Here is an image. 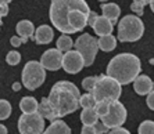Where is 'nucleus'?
<instances>
[{
	"instance_id": "2",
	"label": "nucleus",
	"mask_w": 154,
	"mask_h": 134,
	"mask_svg": "<svg viewBox=\"0 0 154 134\" xmlns=\"http://www.w3.org/2000/svg\"><path fill=\"white\" fill-rule=\"evenodd\" d=\"M81 93L74 83L68 80H60L51 87L50 94L47 97L50 105L58 118L75 112L79 108Z\"/></svg>"
},
{
	"instance_id": "4",
	"label": "nucleus",
	"mask_w": 154,
	"mask_h": 134,
	"mask_svg": "<svg viewBox=\"0 0 154 134\" xmlns=\"http://www.w3.org/2000/svg\"><path fill=\"white\" fill-rule=\"evenodd\" d=\"M92 94H93L96 103H101V101H108V103L118 101L119 95H121V85L117 80H114L112 78L107 76V75H101L97 79L96 86H94Z\"/></svg>"
},
{
	"instance_id": "15",
	"label": "nucleus",
	"mask_w": 154,
	"mask_h": 134,
	"mask_svg": "<svg viewBox=\"0 0 154 134\" xmlns=\"http://www.w3.org/2000/svg\"><path fill=\"white\" fill-rule=\"evenodd\" d=\"M101 11H103V17H106L108 21H111L112 25L117 24L118 17L121 14V8H119L118 4H115V3L101 4Z\"/></svg>"
},
{
	"instance_id": "34",
	"label": "nucleus",
	"mask_w": 154,
	"mask_h": 134,
	"mask_svg": "<svg viewBox=\"0 0 154 134\" xmlns=\"http://www.w3.org/2000/svg\"><path fill=\"white\" fill-rule=\"evenodd\" d=\"M107 134H131V133L124 127H117V129H111Z\"/></svg>"
},
{
	"instance_id": "8",
	"label": "nucleus",
	"mask_w": 154,
	"mask_h": 134,
	"mask_svg": "<svg viewBox=\"0 0 154 134\" xmlns=\"http://www.w3.org/2000/svg\"><path fill=\"white\" fill-rule=\"evenodd\" d=\"M20 134H43L45 119L39 113H22L18 119Z\"/></svg>"
},
{
	"instance_id": "9",
	"label": "nucleus",
	"mask_w": 154,
	"mask_h": 134,
	"mask_svg": "<svg viewBox=\"0 0 154 134\" xmlns=\"http://www.w3.org/2000/svg\"><path fill=\"white\" fill-rule=\"evenodd\" d=\"M101 123L104 126H107L108 129H117L121 127L125 123L126 120V109L124 104H121L119 101H112L110 103V109L106 116L100 118Z\"/></svg>"
},
{
	"instance_id": "23",
	"label": "nucleus",
	"mask_w": 154,
	"mask_h": 134,
	"mask_svg": "<svg viewBox=\"0 0 154 134\" xmlns=\"http://www.w3.org/2000/svg\"><path fill=\"white\" fill-rule=\"evenodd\" d=\"M96 104L97 103H96V100H94L92 93H85V94H82L81 98H79V106H82L83 109H86V108H94Z\"/></svg>"
},
{
	"instance_id": "27",
	"label": "nucleus",
	"mask_w": 154,
	"mask_h": 134,
	"mask_svg": "<svg viewBox=\"0 0 154 134\" xmlns=\"http://www.w3.org/2000/svg\"><path fill=\"white\" fill-rule=\"evenodd\" d=\"M139 134H154V122L153 120H144L139 126Z\"/></svg>"
},
{
	"instance_id": "42",
	"label": "nucleus",
	"mask_w": 154,
	"mask_h": 134,
	"mask_svg": "<svg viewBox=\"0 0 154 134\" xmlns=\"http://www.w3.org/2000/svg\"><path fill=\"white\" fill-rule=\"evenodd\" d=\"M0 26H2V18H0Z\"/></svg>"
},
{
	"instance_id": "25",
	"label": "nucleus",
	"mask_w": 154,
	"mask_h": 134,
	"mask_svg": "<svg viewBox=\"0 0 154 134\" xmlns=\"http://www.w3.org/2000/svg\"><path fill=\"white\" fill-rule=\"evenodd\" d=\"M149 3H150V0H133L131 4V8L133 13H136V15H143L144 6Z\"/></svg>"
},
{
	"instance_id": "5",
	"label": "nucleus",
	"mask_w": 154,
	"mask_h": 134,
	"mask_svg": "<svg viewBox=\"0 0 154 134\" xmlns=\"http://www.w3.org/2000/svg\"><path fill=\"white\" fill-rule=\"evenodd\" d=\"M144 25L137 15H125L118 22L119 42H136L143 36Z\"/></svg>"
},
{
	"instance_id": "22",
	"label": "nucleus",
	"mask_w": 154,
	"mask_h": 134,
	"mask_svg": "<svg viewBox=\"0 0 154 134\" xmlns=\"http://www.w3.org/2000/svg\"><path fill=\"white\" fill-rule=\"evenodd\" d=\"M74 46V42L68 35H61L57 40V50H60L61 53H68Z\"/></svg>"
},
{
	"instance_id": "10",
	"label": "nucleus",
	"mask_w": 154,
	"mask_h": 134,
	"mask_svg": "<svg viewBox=\"0 0 154 134\" xmlns=\"http://www.w3.org/2000/svg\"><path fill=\"white\" fill-rule=\"evenodd\" d=\"M40 65L46 71H58L63 67V53L57 49L46 50L40 57Z\"/></svg>"
},
{
	"instance_id": "32",
	"label": "nucleus",
	"mask_w": 154,
	"mask_h": 134,
	"mask_svg": "<svg viewBox=\"0 0 154 134\" xmlns=\"http://www.w3.org/2000/svg\"><path fill=\"white\" fill-rule=\"evenodd\" d=\"M94 127H96V130H97V133H99V134H103V133L107 134V133H108V130H110V129H108L107 126H104V124L101 123V122H100V123L97 122V123L94 124Z\"/></svg>"
},
{
	"instance_id": "14",
	"label": "nucleus",
	"mask_w": 154,
	"mask_h": 134,
	"mask_svg": "<svg viewBox=\"0 0 154 134\" xmlns=\"http://www.w3.org/2000/svg\"><path fill=\"white\" fill-rule=\"evenodd\" d=\"M53 37L54 32L51 29V26H49V25H40L35 31V35H33V40L38 44H47V43H50L53 40Z\"/></svg>"
},
{
	"instance_id": "16",
	"label": "nucleus",
	"mask_w": 154,
	"mask_h": 134,
	"mask_svg": "<svg viewBox=\"0 0 154 134\" xmlns=\"http://www.w3.org/2000/svg\"><path fill=\"white\" fill-rule=\"evenodd\" d=\"M38 113H39L43 119H47V120H50V122L57 120V115H56L53 106L50 105V103H49V100L46 97L40 100V104L38 106Z\"/></svg>"
},
{
	"instance_id": "40",
	"label": "nucleus",
	"mask_w": 154,
	"mask_h": 134,
	"mask_svg": "<svg viewBox=\"0 0 154 134\" xmlns=\"http://www.w3.org/2000/svg\"><path fill=\"white\" fill-rule=\"evenodd\" d=\"M149 4H150V7H151V11L154 13V0H150V3Z\"/></svg>"
},
{
	"instance_id": "12",
	"label": "nucleus",
	"mask_w": 154,
	"mask_h": 134,
	"mask_svg": "<svg viewBox=\"0 0 154 134\" xmlns=\"http://www.w3.org/2000/svg\"><path fill=\"white\" fill-rule=\"evenodd\" d=\"M133 88L139 95H149L154 88V82L147 75H139L133 82Z\"/></svg>"
},
{
	"instance_id": "28",
	"label": "nucleus",
	"mask_w": 154,
	"mask_h": 134,
	"mask_svg": "<svg viewBox=\"0 0 154 134\" xmlns=\"http://www.w3.org/2000/svg\"><path fill=\"white\" fill-rule=\"evenodd\" d=\"M97 79H99V76H88V78H85L82 80V87L85 88L86 91L92 93L93 91V88H94V86H96Z\"/></svg>"
},
{
	"instance_id": "29",
	"label": "nucleus",
	"mask_w": 154,
	"mask_h": 134,
	"mask_svg": "<svg viewBox=\"0 0 154 134\" xmlns=\"http://www.w3.org/2000/svg\"><path fill=\"white\" fill-rule=\"evenodd\" d=\"M6 61H7L8 65H18L20 61H21V54L18 53V51H15V50H13V51H10L7 54Z\"/></svg>"
},
{
	"instance_id": "38",
	"label": "nucleus",
	"mask_w": 154,
	"mask_h": 134,
	"mask_svg": "<svg viewBox=\"0 0 154 134\" xmlns=\"http://www.w3.org/2000/svg\"><path fill=\"white\" fill-rule=\"evenodd\" d=\"M0 134H7V127L4 124H0Z\"/></svg>"
},
{
	"instance_id": "36",
	"label": "nucleus",
	"mask_w": 154,
	"mask_h": 134,
	"mask_svg": "<svg viewBox=\"0 0 154 134\" xmlns=\"http://www.w3.org/2000/svg\"><path fill=\"white\" fill-rule=\"evenodd\" d=\"M7 14H8V6L7 4H2L0 6V18L6 17Z\"/></svg>"
},
{
	"instance_id": "7",
	"label": "nucleus",
	"mask_w": 154,
	"mask_h": 134,
	"mask_svg": "<svg viewBox=\"0 0 154 134\" xmlns=\"http://www.w3.org/2000/svg\"><path fill=\"white\" fill-rule=\"evenodd\" d=\"M74 46H75L76 51L82 55L85 67H90L93 64L94 58H96L97 51H99L97 39L93 37L92 35H89V33H83L75 40Z\"/></svg>"
},
{
	"instance_id": "3",
	"label": "nucleus",
	"mask_w": 154,
	"mask_h": 134,
	"mask_svg": "<svg viewBox=\"0 0 154 134\" xmlns=\"http://www.w3.org/2000/svg\"><path fill=\"white\" fill-rule=\"evenodd\" d=\"M140 71V60L131 53H121L115 55L107 65V76L117 80L121 86L135 82Z\"/></svg>"
},
{
	"instance_id": "30",
	"label": "nucleus",
	"mask_w": 154,
	"mask_h": 134,
	"mask_svg": "<svg viewBox=\"0 0 154 134\" xmlns=\"http://www.w3.org/2000/svg\"><path fill=\"white\" fill-rule=\"evenodd\" d=\"M26 40L28 39H24V37H20V36H13L10 39V43H11V46L13 47H20L22 44V43H26Z\"/></svg>"
},
{
	"instance_id": "18",
	"label": "nucleus",
	"mask_w": 154,
	"mask_h": 134,
	"mask_svg": "<svg viewBox=\"0 0 154 134\" xmlns=\"http://www.w3.org/2000/svg\"><path fill=\"white\" fill-rule=\"evenodd\" d=\"M15 31H17L18 36L24 37V39H28V37L35 35V26L28 19H22V21L18 22L17 26H15Z\"/></svg>"
},
{
	"instance_id": "33",
	"label": "nucleus",
	"mask_w": 154,
	"mask_h": 134,
	"mask_svg": "<svg viewBox=\"0 0 154 134\" xmlns=\"http://www.w3.org/2000/svg\"><path fill=\"white\" fill-rule=\"evenodd\" d=\"M146 104H147V106H149L151 111H154V90H153V91H151L149 95H147Z\"/></svg>"
},
{
	"instance_id": "31",
	"label": "nucleus",
	"mask_w": 154,
	"mask_h": 134,
	"mask_svg": "<svg viewBox=\"0 0 154 134\" xmlns=\"http://www.w3.org/2000/svg\"><path fill=\"white\" fill-rule=\"evenodd\" d=\"M81 134H99L94 126H83L82 130H81Z\"/></svg>"
},
{
	"instance_id": "13",
	"label": "nucleus",
	"mask_w": 154,
	"mask_h": 134,
	"mask_svg": "<svg viewBox=\"0 0 154 134\" xmlns=\"http://www.w3.org/2000/svg\"><path fill=\"white\" fill-rule=\"evenodd\" d=\"M92 28H93L94 33H96L97 36H108L111 35L112 29H114V25H112L111 21H108L106 17H103V15H99V17L96 18V21H94V24L92 25Z\"/></svg>"
},
{
	"instance_id": "41",
	"label": "nucleus",
	"mask_w": 154,
	"mask_h": 134,
	"mask_svg": "<svg viewBox=\"0 0 154 134\" xmlns=\"http://www.w3.org/2000/svg\"><path fill=\"white\" fill-rule=\"evenodd\" d=\"M99 1H107V0H99Z\"/></svg>"
},
{
	"instance_id": "19",
	"label": "nucleus",
	"mask_w": 154,
	"mask_h": 134,
	"mask_svg": "<svg viewBox=\"0 0 154 134\" xmlns=\"http://www.w3.org/2000/svg\"><path fill=\"white\" fill-rule=\"evenodd\" d=\"M38 106H39V103L33 97H24L20 103V109L22 111V113H36Z\"/></svg>"
},
{
	"instance_id": "20",
	"label": "nucleus",
	"mask_w": 154,
	"mask_h": 134,
	"mask_svg": "<svg viewBox=\"0 0 154 134\" xmlns=\"http://www.w3.org/2000/svg\"><path fill=\"white\" fill-rule=\"evenodd\" d=\"M81 122L83 126H94L99 122V116H97L94 108H86L81 112Z\"/></svg>"
},
{
	"instance_id": "17",
	"label": "nucleus",
	"mask_w": 154,
	"mask_h": 134,
	"mask_svg": "<svg viewBox=\"0 0 154 134\" xmlns=\"http://www.w3.org/2000/svg\"><path fill=\"white\" fill-rule=\"evenodd\" d=\"M43 134H71V129L65 122L57 119L51 122L50 126L43 131Z\"/></svg>"
},
{
	"instance_id": "26",
	"label": "nucleus",
	"mask_w": 154,
	"mask_h": 134,
	"mask_svg": "<svg viewBox=\"0 0 154 134\" xmlns=\"http://www.w3.org/2000/svg\"><path fill=\"white\" fill-rule=\"evenodd\" d=\"M108 109H110V103L108 101H101V103H97L96 106H94V111H96L99 119L103 116H106L108 113Z\"/></svg>"
},
{
	"instance_id": "21",
	"label": "nucleus",
	"mask_w": 154,
	"mask_h": 134,
	"mask_svg": "<svg viewBox=\"0 0 154 134\" xmlns=\"http://www.w3.org/2000/svg\"><path fill=\"white\" fill-rule=\"evenodd\" d=\"M97 44H99V50L103 51H112L117 46V39L112 35L108 36H101L97 39Z\"/></svg>"
},
{
	"instance_id": "35",
	"label": "nucleus",
	"mask_w": 154,
	"mask_h": 134,
	"mask_svg": "<svg viewBox=\"0 0 154 134\" xmlns=\"http://www.w3.org/2000/svg\"><path fill=\"white\" fill-rule=\"evenodd\" d=\"M99 17V15L94 13V11H90V14H89V18H88V25L89 26H92V25L94 24V21H96V18Z\"/></svg>"
},
{
	"instance_id": "11",
	"label": "nucleus",
	"mask_w": 154,
	"mask_h": 134,
	"mask_svg": "<svg viewBox=\"0 0 154 134\" xmlns=\"http://www.w3.org/2000/svg\"><path fill=\"white\" fill-rule=\"evenodd\" d=\"M83 67V58L76 50H69L63 55V68L67 73H78L79 71H82Z\"/></svg>"
},
{
	"instance_id": "39",
	"label": "nucleus",
	"mask_w": 154,
	"mask_h": 134,
	"mask_svg": "<svg viewBox=\"0 0 154 134\" xmlns=\"http://www.w3.org/2000/svg\"><path fill=\"white\" fill-rule=\"evenodd\" d=\"M10 1H13V0H0V6H2V4H8Z\"/></svg>"
},
{
	"instance_id": "6",
	"label": "nucleus",
	"mask_w": 154,
	"mask_h": 134,
	"mask_svg": "<svg viewBox=\"0 0 154 134\" xmlns=\"http://www.w3.org/2000/svg\"><path fill=\"white\" fill-rule=\"evenodd\" d=\"M46 79V69L38 61H28L22 69V85L28 90H36Z\"/></svg>"
},
{
	"instance_id": "24",
	"label": "nucleus",
	"mask_w": 154,
	"mask_h": 134,
	"mask_svg": "<svg viewBox=\"0 0 154 134\" xmlns=\"http://www.w3.org/2000/svg\"><path fill=\"white\" fill-rule=\"evenodd\" d=\"M11 115V104L7 100H0V120L7 119Z\"/></svg>"
},
{
	"instance_id": "37",
	"label": "nucleus",
	"mask_w": 154,
	"mask_h": 134,
	"mask_svg": "<svg viewBox=\"0 0 154 134\" xmlns=\"http://www.w3.org/2000/svg\"><path fill=\"white\" fill-rule=\"evenodd\" d=\"M20 88H21V85H20L18 82L13 83V90H14V91H20Z\"/></svg>"
},
{
	"instance_id": "1",
	"label": "nucleus",
	"mask_w": 154,
	"mask_h": 134,
	"mask_svg": "<svg viewBox=\"0 0 154 134\" xmlns=\"http://www.w3.org/2000/svg\"><path fill=\"white\" fill-rule=\"evenodd\" d=\"M90 8L85 0H51L49 17L63 35L82 31L88 25Z\"/></svg>"
}]
</instances>
